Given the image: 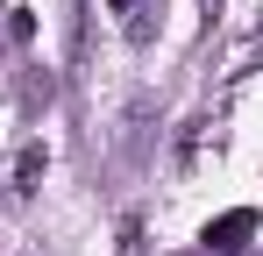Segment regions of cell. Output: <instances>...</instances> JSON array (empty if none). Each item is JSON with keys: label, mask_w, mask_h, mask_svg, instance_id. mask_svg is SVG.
Returning <instances> with one entry per match:
<instances>
[{"label": "cell", "mask_w": 263, "mask_h": 256, "mask_svg": "<svg viewBox=\"0 0 263 256\" xmlns=\"http://www.w3.org/2000/svg\"><path fill=\"white\" fill-rule=\"evenodd\" d=\"M43 171H50V150H43V142L14 150V164H7V192H14V199H29V192L43 185Z\"/></svg>", "instance_id": "cell-1"}, {"label": "cell", "mask_w": 263, "mask_h": 256, "mask_svg": "<svg viewBox=\"0 0 263 256\" xmlns=\"http://www.w3.org/2000/svg\"><path fill=\"white\" fill-rule=\"evenodd\" d=\"M249 228H256V213H249V207L220 213L214 228H206V249H214V256H228V249H242V235H249Z\"/></svg>", "instance_id": "cell-2"}, {"label": "cell", "mask_w": 263, "mask_h": 256, "mask_svg": "<svg viewBox=\"0 0 263 256\" xmlns=\"http://www.w3.org/2000/svg\"><path fill=\"white\" fill-rule=\"evenodd\" d=\"M7 36L29 43V36H36V14H29V7H7Z\"/></svg>", "instance_id": "cell-3"}, {"label": "cell", "mask_w": 263, "mask_h": 256, "mask_svg": "<svg viewBox=\"0 0 263 256\" xmlns=\"http://www.w3.org/2000/svg\"><path fill=\"white\" fill-rule=\"evenodd\" d=\"M114 256H142V221H135V213L121 221V249H114Z\"/></svg>", "instance_id": "cell-4"}, {"label": "cell", "mask_w": 263, "mask_h": 256, "mask_svg": "<svg viewBox=\"0 0 263 256\" xmlns=\"http://www.w3.org/2000/svg\"><path fill=\"white\" fill-rule=\"evenodd\" d=\"M107 7H121V14H128V7H135V0H107Z\"/></svg>", "instance_id": "cell-5"}]
</instances>
